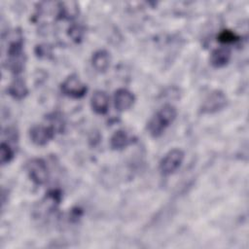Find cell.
Masks as SVG:
<instances>
[{
    "instance_id": "obj_1",
    "label": "cell",
    "mask_w": 249,
    "mask_h": 249,
    "mask_svg": "<svg viewBox=\"0 0 249 249\" xmlns=\"http://www.w3.org/2000/svg\"><path fill=\"white\" fill-rule=\"evenodd\" d=\"M25 54L23 53V36L21 31H16L7 47V68L18 75L24 69Z\"/></svg>"
},
{
    "instance_id": "obj_2",
    "label": "cell",
    "mask_w": 249,
    "mask_h": 249,
    "mask_svg": "<svg viewBox=\"0 0 249 249\" xmlns=\"http://www.w3.org/2000/svg\"><path fill=\"white\" fill-rule=\"evenodd\" d=\"M177 116V110L174 106L166 104L162 106L149 121L147 128L151 136L160 137L164 130L174 122Z\"/></svg>"
},
{
    "instance_id": "obj_3",
    "label": "cell",
    "mask_w": 249,
    "mask_h": 249,
    "mask_svg": "<svg viewBox=\"0 0 249 249\" xmlns=\"http://www.w3.org/2000/svg\"><path fill=\"white\" fill-rule=\"evenodd\" d=\"M227 104L228 98L224 91L215 89L206 95L201 103L199 110L202 114H215L223 110Z\"/></svg>"
},
{
    "instance_id": "obj_4",
    "label": "cell",
    "mask_w": 249,
    "mask_h": 249,
    "mask_svg": "<svg viewBox=\"0 0 249 249\" xmlns=\"http://www.w3.org/2000/svg\"><path fill=\"white\" fill-rule=\"evenodd\" d=\"M184 157V152L180 149H172L167 152L160 161L159 168L160 173L164 176L173 174L182 165Z\"/></svg>"
},
{
    "instance_id": "obj_5",
    "label": "cell",
    "mask_w": 249,
    "mask_h": 249,
    "mask_svg": "<svg viewBox=\"0 0 249 249\" xmlns=\"http://www.w3.org/2000/svg\"><path fill=\"white\" fill-rule=\"evenodd\" d=\"M26 171L30 180L36 185H43L48 181V165L42 159L35 158L30 160L26 164Z\"/></svg>"
},
{
    "instance_id": "obj_6",
    "label": "cell",
    "mask_w": 249,
    "mask_h": 249,
    "mask_svg": "<svg viewBox=\"0 0 249 249\" xmlns=\"http://www.w3.org/2000/svg\"><path fill=\"white\" fill-rule=\"evenodd\" d=\"M61 92L71 98H82L86 95L88 91V87L84 84L80 78L73 74L68 76L61 84H60Z\"/></svg>"
},
{
    "instance_id": "obj_7",
    "label": "cell",
    "mask_w": 249,
    "mask_h": 249,
    "mask_svg": "<svg viewBox=\"0 0 249 249\" xmlns=\"http://www.w3.org/2000/svg\"><path fill=\"white\" fill-rule=\"evenodd\" d=\"M54 134L55 131L50 125H33L29 130V137L37 146L48 144L54 137Z\"/></svg>"
},
{
    "instance_id": "obj_8",
    "label": "cell",
    "mask_w": 249,
    "mask_h": 249,
    "mask_svg": "<svg viewBox=\"0 0 249 249\" xmlns=\"http://www.w3.org/2000/svg\"><path fill=\"white\" fill-rule=\"evenodd\" d=\"M134 101V94L126 89H119L114 93V106L120 112L130 109Z\"/></svg>"
},
{
    "instance_id": "obj_9",
    "label": "cell",
    "mask_w": 249,
    "mask_h": 249,
    "mask_svg": "<svg viewBox=\"0 0 249 249\" xmlns=\"http://www.w3.org/2000/svg\"><path fill=\"white\" fill-rule=\"evenodd\" d=\"M90 106L96 114H106L109 108V96L103 90H95L90 98Z\"/></svg>"
},
{
    "instance_id": "obj_10",
    "label": "cell",
    "mask_w": 249,
    "mask_h": 249,
    "mask_svg": "<svg viewBox=\"0 0 249 249\" xmlns=\"http://www.w3.org/2000/svg\"><path fill=\"white\" fill-rule=\"evenodd\" d=\"M231 57V53L229 48L221 47L212 51L210 54V64L215 68H222L226 66Z\"/></svg>"
},
{
    "instance_id": "obj_11",
    "label": "cell",
    "mask_w": 249,
    "mask_h": 249,
    "mask_svg": "<svg viewBox=\"0 0 249 249\" xmlns=\"http://www.w3.org/2000/svg\"><path fill=\"white\" fill-rule=\"evenodd\" d=\"M111 62V55L106 50H98L91 56L92 67L99 73L105 72Z\"/></svg>"
},
{
    "instance_id": "obj_12",
    "label": "cell",
    "mask_w": 249,
    "mask_h": 249,
    "mask_svg": "<svg viewBox=\"0 0 249 249\" xmlns=\"http://www.w3.org/2000/svg\"><path fill=\"white\" fill-rule=\"evenodd\" d=\"M7 91L10 96H12L14 99H17V100L24 99L28 94L27 86H26L25 82L19 77L15 78L11 82V84L8 87Z\"/></svg>"
},
{
    "instance_id": "obj_13",
    "label": "cell",
    "mask_w": 249,
    "mask_h": 249,
    "mask_svg": "<svg viewBox=\"0 0 249 249\" xmlns=\"http://www.w3.org/2000/svg\"><path fill=\"white\" fill-rule=\"evenodd\" d=\"M132 143V137L124 130H117L110 139V146L113 150H123Z\"/></svg>"
},
{
    "instance_id": "obj_14",
    "label": "cell",
    "mask_w": 249,
    "mask_h": 249,
    "mask_svg": "<svg viewBox=\"0 0 249 249\" xmlns=\"http://www.w3.org/2000/svg\"><path fill=\"white\" fill-rule=\"evenodd\" d=\"M79 9L75 2H61L58 4L56 18L58 19H73L77 17Z\"/></svg>"
},
{
    "instance_id": "obj_15",
    "label": "cell",
    "mask_w": 249,
    "mask_h": 249,
    "mask_svg": "<svg viewBox=\"0 0 249 249\" xmlns=\"http://www.w3.org/2000/svg\"><path fill=\"white\" fill-rule=\"evenodd\" d=\"M47 119L50 121V126L53 128L55 132H62L65 126V122L63 119V116L59 112H53L50 114Z\"/></svg>"
},
{
    "instance_id": "obj_16",
    "label": "cell",
    "mask_w": 249,
    "mask_h": 249,
    "mask_svg": "<svg viewBox=\"0 0 249 249\" xmlns=\"http://www.w3.org/2000/svg\"><path fill=\"white\" fill-rule=\"evenodd\" d=\"M68 36L74 41L75 43H80L83 41L85 36V28L82 24L79 23H72L68 28Z\"/></svg>"
},
{
    "instance_id": "obj_17",
    "label": "cell",
    "mask_w": 249,
    "mask_h": 249,
    "mask_svg": "<svg viewBox=\"0 0 249 249\" xmlns=\"http://www.w3.org/2000/svg\"><path fill=\"white\" fill-rule=\"evenodd\" d=\"M15 157V151L11 147V145L5 141L1 142L0 145V158H1V163L7 164L12 161V160Z\"/></svg>"
},
{
    "instance_id": "obj_18",
    "label": "cell",
    "mask_w": 249,
    "mask_h": 249,
    "mask_svg": "<svg viewBox=\"0 0 249 249\" xmlns=\"http://www.w3.org/2000/svg\"><path fill=\"white\" fill-rule=\"evenodd\" d=\"M239 38L240 37L236 33H234L233 31L226 29V30H223L219 33V35L217 37V40L219 42H221L222 44H231V43H234V42L238 41Z\"/></svg>"
},
{
    "instance_id": "obj_19",
    "label": "cell",
    "mask_w": 249,
    "mask_h": 249,
    "mask_svg": "<svg viewBox=\"0 0 249 249\" xmlns=\"http://www.w3.org/2000/svg\"><path fill=\"white\" fill-rule=\"evenodd\" d=\"M35 53H36L37 57H39V58L48 59L52 56L53 52H52V48L50 45L40 44L35 47Z\"/></svg>"
}]
</instances>
